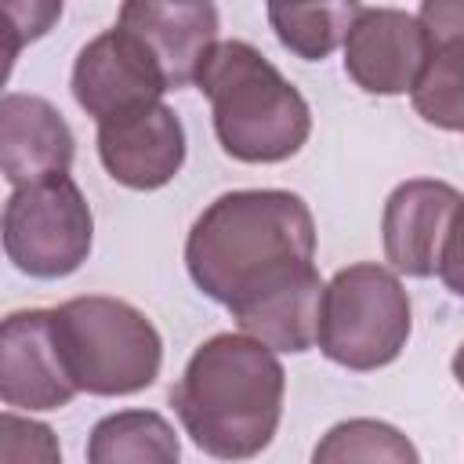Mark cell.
Here are the masks:
<instances>
[{
	"label": "cell",
	"mask_w": 464,
	"mask_h": 464,
	"mask_svg": "<svg viewBox=\"0 0 464 464\" xmlns=\"http://www.w3.org/2000/svg\"><path fill=\"white\" fill-rule=\"evenodd\" d=\"M196 87L210 98L218 141L243 163H279L308 141V102L246 40L218 44Z\"/></svg>",
	"instance_id": "cell-3"
},
{
	"label": "cell",
	"mask_w": 464,
	"mask_h": 464,
	"mask_svg": "<svg viewBox=\"0 0 464 464\" xmlns=\"http://www.w3.org/2000/svg\"><path fill=\"white\" fill-rule=\"evenodd\" d=\"M428 54V29L399 7H362L344 36V69L370 94L413 91Z\"/></svg>",
	"instance_id": "cell-8"
},
{
	"label": "cell",
	"mask_w": 464,
	"mask_h": 464,
	"mask_svg": "<svg viewBox=\"0 0 464 464\" xmlns=\"http://www.w3.org/2000/svg\"><path fill=\"white\" fill-rule=\"evenodd\" d=\"M312 464H420V457L399 428L384 420L355 417L334 424L319 439Z\"/></svg>",
	"instance_id": "cell-17"
},
{
	"label": "cell",
	"mask_w": 464,
	"mask_h": 464,
	"mask_svg": "<svg viewBox=\"0 0 464 464\" xmlns=\"http://www.w3.org/2000/svg\"><path fill=\"white\" fill-rule=\"evenodd\" d=\"M65 370L80 392L130 395L156 381L163 344L156 326L127 301L72 297L51 308Z\"/></svg>",
	"instance_id": "cell-4"
},
{
	"label": "cell",
	"mask_w": 464,
	"mask_h": 464,
	"mask_svg": "<svg viewBox=\"0 0 464 464\" xmlns=\"http://www.w3.org/2000/svg\"><path fill=\"white\" fill-rule=\"evenodd\" d=\"M120 25L145 44L167 87L196 83L203 62L218 47V7L214 4L130 0L120 7Z\"/></svg>",
	"instance_id": "cell-11"
},
{
	"label": "cell",
	"mask_w": 464,
	"mask_h": 464,
	"mask_svg": "<svg viewBox=\"0 0 464 464\" xmlns=\"http://www.w3.org/2000/svg\"><path fill=\"white\" fill-rule=\"evenodd\" d=\"M72 163V130L62 112L36 94H4L0 102V167L11 185H36L65 174Z\"/></svg>",
	"instance_id": "cell-13"
},
{
	"label": "cell",
	"mask_w": 464,
	"mask_h": 464,
	"mask_svg": "<svg viewBox=\"0 0 464 464\" xmlns=\"http://www.w3.org/2000/svg\"><path fill=\"white\" fill-rule=\"evenodd\" d=\"M98 156L127 188H160L185 163L181 120L160 102L141 112L98 123Z\"/></svg>",
	"instance_id": "cell-12"
},
{
	"label": "cell",
	"mask_w": 464,
	"mask_h": 464,
	"mask_svg": "<svg viewBox=\"0 0 464 464\" xmlns=\"http://www.w3.org/2000/svg\"><path fill=\"white\" fill-rule=\"evenodd\" d=\"M87 464H181V446L160 413L123 410L94 424Z\"/></svg>",
	"instance_id": "cell-15"
},
{
	"label": "cell",
	"mask_w": 464,
	"mask_h": 464,
	"mask_svg": "<svg viewBox=\"0 0 464 464\" xmlns=\"http://www.w3.org/2000/svg\"><path fill=\"white\" fill-rule=\"evenodd\" d=\"M439 276L442 283L464 297V203L457 207L453 214V225L446 232V243H442V257H439Z\"/></svg>",
	"instance_id": "cell-22"
},
{
	"label": "cell",
	"mask_w": 464,
	"mask_h": 464,
	"mask_svg": "<svg viewBox=\"0 0 464 464\" xmlns=\"http://www.w3.org/2000/svg\"><path fill=\"white\" fill-rule=\"evenodd\" d=\"M417 18L428 29L431 44H450V40L464 44V0H428Z\"/></svg>",
	"instance_id": "cell-20"
},
{
	"label": "cell",
	"mask_w": 464,
	"mask_h": 464,
	"mask_svg": "<svg viewBox=\"0 0 464 464\" xmlns=\"http://www.w3.org/2000/svg\"><path fill=\"white\" fill-rule=\"evenodd\" d=\"M163 91H170V87H167L156 58L123 25L105 29L76 54L72 98L98 123L160 105Z\"/></svg>",
	"instance_id": "cell-7"
},
{
	"label": "cell",
	"mask_w": 464,
	"mask_h": 464,
	"mask_svg": "<svg viewBox=\"0 0 464 464\" xmlns=\"http://www.w3.org/2000/svg\"><path fill=\"white\" fill-rule=\"evenodd\" d=\"M453 377H457V384L464 388V344H460L457 355H453Z\"/></svg>",
	"instance_id": "cell-23"
},
{
	"label": "cell",
	"mask_w": 464,
	"mask_h": 464,
	"mask_svg": "<svg viewBox=\"0 0 464 464\" xmlns=\"http://www.w3.org/2000/svg\"><path fill=\"white\" fill-rule=\"evenodd\" d=\"M460 203L464 196L446 181H431V178L402 181L388 196L384 221H381L384 257L392 261V268L406 276L439 272L442 243Z\"/></svg>",
	"instance_id": "cell-10"
},
{
	"label": "cell",
	"mask_w": 464,
	"mask_h": 464,
	"mask_svg": "<svg viewBox=\"0 0 464 464\" xmlns=\"http://www.w3.org/2000/svg\"><path fill=\"white\" fill-rule=\"evenodd\" d=\"M80 388L72 384L54 319L44 308L14 312L0 326V395L7 406L25 410H58Z\"/></svg>",
	"instance_id": "cell-9"
},
{
	"label": "cell",
	"mask_w": 464,
	"mask_h": 464,
	"mask_svg": "<svg viewBox=\"0 0 464 464\" xmlns=\"http://www.w3.org/2000/svg\"><path fill=\"white\" fill-rule=\"evenodd\" d=\"M410 337V297L381 265L341 268L319 308V348L348 370L392 362Z\"/></svg>",
	"instance_id": "cell-5"
},
{
	"label": "cell",
	"mask_w": 464,
	"mask_h": 464,
	"mask_svg": "<svg viewBox=\"0 0 464 464\" xmlns=\"http://www.w3.org/2000/svg\"><path fill=\"white\" fill-rule=\"evenodd\" d=\"M11 18H18V36L7 44V62L18 54V47H22V40L29 36H40V33H47V25L62 14V4H0Z\"/></svg>",
	"instance_id": "cell-21"
},
{
	"label": "cell",
	"mask_w": 464,
	"mask_h": 464,
	"mask_svg": "<svg viewBox=\"0 0 464 464\" xmlns=\"http://www.w3.org/2000/svg\"><path fill=\"white\" fill-rule=\"evenodd\" d=\"M410 94L413 109L428 123L442 130H464V44H431L428 65Z\"/></svg>",
	"instance_id": "cell-18"
},
{
	"label": "cell",
	"mask_w": 464,
	"mask_h": 464,
	"mask_svg": "<svg viewBox=\"0 0 464 464\" xmlns=\"http://www.w3.org/2000/svg\"><path fill=\"white\" fill-rule=\"evenodd\" d=\"M315 221L301 196L243 188L218 196L192 225L185 265L192 283L228 312L312 268Z\"/></svg>",
	"instance_id": "cell-1"
},
{
	"label": "cell",
	"mask_w": 464,
	"mask_h": 464,
	"mask_svg": "<svg viewBox=\"0 0 464 464\" xmlns=\"http://www.w3.org/2000/svg\"><path fill=\"white\" fill-rule=\"evenodd\" d=\"M323 279L312 268L272 286L268 294L232 308V319L261 344L279 352H304L319 337V308H323Z\"/></svg>",
	"instance_id": "cell-14"
},
{
	"label": "cell",
	"mask_w": 464,
	"mask_h": 464,
	"mask_svg": "<svg viewBox=\"0 0 464 464\" xmlns=\"http://www.w3.org/2000/svg\"><path fill=\"white\" fill-rule=\"evenodd\" d=\"M283 366L268 344L218 334L196 348L170 402L192 442L218 460L257 457L283 417Z\"/></svg>",
	"instance_id": "cell-2"
},
{
	"label": "cell",
	"mask_w": 464,
	"mask_h": 464,
	"mask_svg": "<svg viewBox=\"0 0 464 464\" xmlns=\"http://www.w3.org/2000/svg\"><path fill=\"white\" fill-rule=\"evenodd\" d=\"M0 450H4V464H62V450L58 439L47 424L25 420L18 413H4L0 417Z\"/></svg>",
	"instance_id": "cell-19"
},
{
	"label": "cell",
	"mask_w": 464,
	"mask_h": 464,
	"mask_svg": "<svg viewBox=\"0 0 464 464\" xmlns=\"http://www.w3.org/2000/svg\"><path fill=\"white\" fill-rule=\"evenodd\" d=\"M359 14L362 7L352 0L348 4H272L268 7V22L276 36L308 62L326 58L341 44V36H348Z\"/></svg>",
	"instance_id": "cell-16"
},
{
	"label": "cell",
	"mask_w": 464,
	"mask_h": 464,
	"mask_svg": "<svg viewBox=\"0 0 464 464\" xmlns=\"http://www.w3.org/2000/svg\"><path fill=\"white\" fill-rule=\"evenodd\" d=\"M91 207L69 174L14 188L4 207V250L36 279L76 272L91 254Z\"/></svg>",
	"instance_id": "cell-6"
}]
</instances>
